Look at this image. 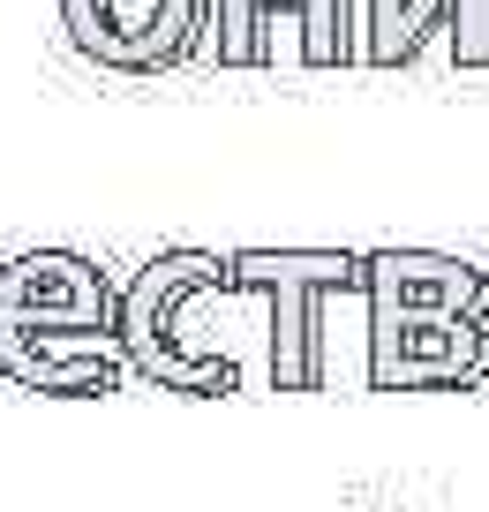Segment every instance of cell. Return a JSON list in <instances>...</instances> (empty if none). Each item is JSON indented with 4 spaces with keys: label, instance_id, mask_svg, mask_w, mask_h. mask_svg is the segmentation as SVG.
Segmentation results:
<instances>
[{
    "label": "cell",
    "instance_id": "obj_3",
    "mask_svg": "<svg viewBox=\"0 0 489 512\" xmlns=\"http://www.w3.org/2000/svg\"><path fill=\"white\" fill-rule=\"evenodd\" d=\"M377 377H467L482 362V287L467 264L437 256H377Z\"/></svg>",
    "mask_w": 489,
    "mask_h": 512
},
{
    "label": "cell",
    "instance_id": "obj_1",
    "mask_svg": "<svg viewBox=\"0 0 489 512\" xmlns=\"http://www.w3.org/2000/svg\"><path fill=\"white\" fill-rule=\"evenodd\" d=\"M0 377L38 400H106L136 377L121 287L83 249H23L0 264Z\"/></svg>",
    "mask_w": 489,
    "mask_h": 512
},
{
    "label": "cell",
    "instance_id": "obj_7",
    "mask_svg": "<svg viewBox=\"0 0 489 512\" xmlns=\"http://www.w3.org/2000/svg\"><path fill=\"white\" fill-rule=\"evenodd\" d=\"M429 31H452L459 68H489V0H362V61L399 68Z\"/></svg>",
    "mask_w": 489,
    "mask_h": 512
},
{
    "label": "cell",
    "instance_id": "obj_4",
    "mask_svg": "<svg viewBox=\"0 0 489 512\" xmlns=\"http://www.w3.org/2000/svg\"><path fill=\"white\" fill-rule=\"evenodd\" d=\"M219 0H61V31L106 76H166L211 38Z\"/></svg>",
    "mask_w": 489,
    "mask_h": 512
},
{
    "label": "cell",
    "instance_id": "obj_5",
    "mask_svg": "<svg viewBox=\"0 0 489 512\" xmlns=\"http://www.w3.org/2000/svg\"><path fill=\"white\" fill-rule=\"evenodd\" d=\"M369 264L354 256H294V249H241L234 256V294H264L279 332H271V377L279 392L316 384V294L324 287H362Z\"/></svg>",
    "mask_w": 489,
    "mask_h": 512
},
{
    "label": "cell",
    "instance_id": "obj_2",
    "mask_svg": "<svg viewBox=\"0 0 489 512\" xmlns=\"http://www.w3.org/2000/svg\"><path fill=\"white\" fill-rule=\"evenodd\" d=\"M211 294H234V256L211 249H158L143 272H128L121 287V347L128 369L158 392H181V400H226L234 392V362L211 354L189 332V309Z\"/></svg>",
    "mask_w": 489,
    "mask_h": 512
},
{
    "label": "cell",
    "instance_id": "obj_6",
    "mask_svg": "<svg viewBox=\"0 0 489 512\" xmlns=\"http://www.w3.org/2000/svg\"><path fill=\"white\" fill-rule=\"evenodd\" d=\"M279 16H294L309 68L362 61V0H219V16H211L219 68H256L271 53V23Z\"/></svg>",
    "mask_w": 489,
    "mask_h": 512
}]
</instances>
